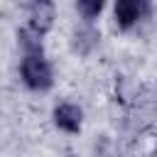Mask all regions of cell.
Masks as SVG:
<instances>
[{"label":"cell","mask_w":157,"mask_h":157,"mask_svg":"<svg viewBox=\"0 0 157 157\" xmlns=\"http://www.w3.org/2000/svg\"><path fill=\"white\" fill-rule=\"evenodd\" d=\"M20 78L22 83L34 91V93H44L54 86V69L52 61L42 54V56H22L20 61Z\"/></svg>","instance_id":"1"},{"label":"cell","mask_w":157,"mask_h":157,"mask_svg":"<svg viewBox=\"0 0 157 157\" xmlns=\"http://www.w3.org/2000/svg\"><path fill=\"white\" fill-rule=\"evenodd\" d=\"M150 2L147 0H118L113 5V20L118 25V29L128 32L132 29L140 20H145L150 15Z\"/></svg>","instance_id":"2"},{"label":"cell","mask_w":157,"mask_h":157,"mask_svg":"<svg viewBox=\"0 0 157 157\" xmlns=\"http://www.w3.org/2000/svg\"><path fill=\"white\" fill-rule=\"evenodd\" d=\"M52 123L56 130H61L66 135H78L83 128V110H81V105H76L71 101H61L52 110Z\"/></svg>","instance_id":"3"},{"label":"cell","mask_w":157,"mask_h":157,"mask_svg":"<svg viewBox=\"0 0 157 157\" xmlns=\"http://www.w3.org/2000/svg\"><path fill=\"white\" fill-rule=\"evenodd\" d=\"M25 7H27V29L44 39V34L54 25V2L34 0V2H27Z\"/></svg>","instance_id":"4"},{"label":"cell","mask_w":157,"mask_h":157,"mask_svg":"<svg viewBox=\"0 0 157 157\" xmlns=\"http://www.w3.org/2000/svg\"><path fill=\"white\" fill-rule=\"evenodd\" d=\"M98 39H101L98 29H96L93 25L83 22V25H81V27H76V32H74V52L86 56V54H91V52L96 49Z\"/></svg>","instance_id":"5"},{"label":"cell","mask_w":157,"mask_h":157,"mask_svg":"<svg viewBox=\"0 0 157 157\" xmlns=\"http://www.w3.org/2000/svg\"><path fill=\"white\" fill-rule=\"evenodd\" d=\"M17 44L22 49V56H42L44 54V42L42 37H37L34 32H29L27 27L17 29Z\"/></svg>","instance_id":"6"},{"label":"cell","mask_w":157,"mask_h":157,"mask_svg":"<svg viewBox=\"0 0 157 157\" xmlns=\"http://www.w3.org/2000/svg\"><path fill=\"white\" fill-rule=\"evenodd\" d=\"M103 10H105V2H103V0H78V2H76V12H78L81 20L88 22V25H93V22L101 17Z\"/></svg>","instance_id":"7"}]
</instances>
